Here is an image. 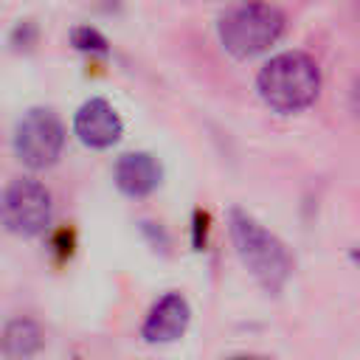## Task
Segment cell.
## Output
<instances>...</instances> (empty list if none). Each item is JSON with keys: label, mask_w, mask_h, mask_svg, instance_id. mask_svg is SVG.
I'll return each instance as SVG.
<instances>
[{"label": "cell", "mask_w": 360, "mask_h": 360, "mask_svg": "<svg viewBox=\"0 0 360 360\" xmlns=\"http://www.w3.org/2000/svg\"><path fill=\"white\" fill-rule=\"evenodd\" d=\"M256 90L262 101L276 112H301L321 93L318 62L304 51L276 53L256 76Z\"/></svg>", "instance_id": "obj_1"}, {"label": "cell", "mask_w": 360, "mask_h": 360, "mask_svg": "<svg viewBox=\"0 0 360 360\" xmlns=\"http://www.w3.org/2000/svg\"><path fill=\"white\" fill-rule=\"evenodd\" d=\"M231 239H233V248H236L239 259L245 262V267L253 273V278L267 292H278L287 284V278L292 273V256L284 248V242L276 233H270L259 219L233 208L231 211Z\"/></svg>", "instance_id": "obj_2"}, {"label": "cell", "mask_w": 360, "mask_h": 360, "mask_svg": "<svg viewBox=\"0 0 360 360\" xmlns=\"http://www.w3.org/2000/svg\"><path fill=\"white\" fill-rule=\"evenodd\" d=\"M284 14L270 3H248L225 11L217 22L222 48L236 59H250L276 45L284 34Z\"/></svg>", "instance_id": "obj_3"}, {"label": "cell", "mask_w": 360, "mask_h": 360, "mask_svg": "<svg viewBox=\"0 0 360 360\" xmlns=\"http://www.w3.org/2000/svg\"><path fill=\"white\" fill-rule=\"evenodd\" d=\"M14 155L28 169H48L59 160L65 146V127L48 107H31L14 127Z\"/></svg>", "instance_id": "obj_4"}, {"label": "cell", "mask_w": 360, "mask_h": 360, "mask_svg": "<svg viewBox=\"0 0 360 360\" xmlns=\"http://www.w3.org/2000/svg\"><path fill=\"white\" fill-rule=\"evenodd\" d=\"M51 191L28 177L11 180L0 194V225L17 236H37L51 222Z\"/></svg>", "instance_id": "obj_5"}, {"label": "cell", "mask_w": 360, "mask_h": 360, "mask_svg": "<svg viewBox=\"0 0 360 360\" xmlns=\"http://www.w3.org/2000/svg\"><path fill=\"white\" fill-rule=\"evenodd\" d=\"M73 132L90 149H110L124 132V121L107 98H87L73 115Z\"/></svg>", "instance_id": "obj_6"}, {"label": "cell", "mask_w": 360, "mask_h": 360, "mask_svg": "<svg viewBox=\"0 0 360 360\" xmlns=\"http://www.w3.org/2000/svg\"><path fill=\"white\" fill-rule=\"evenodd\" d=\"M188 321H191L188 301L180 292H166L152 304L141 326V338L146 343H174L188 329Z\"/></svg>", "instance_id": "obj_7"}, {"label": "cell", "mask_w": 360, "mask_h": 360, "mask_svg": "<svg viewBox=\"0 0 360 360\" xmlns=\"http://www.w3.org/2000/svg\"><path fill=\"white\" fill-rule=\"evenodd\" d=\"M112 177H115V186L121 194L138 200V197L152 194L160 186L163 169H160L158 158L149 152H127L118 158Z\"/></svg>", "instance_id": "obj_8"}, {"label": "cell", "mask_w": 360, "mask_h": 360, "mask_svg": "<svg viewBox=\"0 0 360 360\" xmlns=\"http://www.w3.org/2000/svg\"><path fill=\"white\" fill-rule=\"evenodd\" d=\"M42 343L45 338L34 318H11L0 329V354L6 360H31Z\"/></svg>", "instance_id": "obj_9"}, {"label": "cell", "mask_w": 360, "mask_h": 360, "mask_svg": "<svg viewBox=\"0 0 360 360\" xmlns=\"http://www.w3.org/2000/svg\"><path fill=\"white\" fill-rule=\"evenodd\" d=\"M73 45L79 51H93V53H104L107 51V39L96 28H90V25H79L73 31Z\"/></svg>", "instance_id": "obj_10"}, {"label": "cell", "mask_w": 360, "mask_h": 360, "mask_svg": "<svg viewBox=\"0 0 360 360\" xmlns=\"http://www.w3.org/2000/svg\"><path fill=\"white\" fill-rule=\"evenodd\" d=\"M37 37H39L37 25H34L31 20H25V22H20V25L11 31V45H14V48H31V45L37 42Z\"/></svg>", "instance_id": "obj_11"}, {"label": "cell", "mask_w": 360, "mask_h": 360, "mask_svg": "<svg viewBox=\"0 0 360 360\" xmlns=\"http://www.w3.org/2000/svg\"><path fill=\"white\" fill-rule=\"evenodd\" d=\"M200 233L205 242V233H208V214L205 211H194V248L197 250H200Z\"/></svg>", "instance_id": "obj_12"}, {"label": "cell", "mask_w": 360, "mask_h": 360, "mask_svg": "<svg viewBox=\"0 0 360 360\" xmlns=\"http://www.w3.org/2000/svg\"><path fill=\"white\" fill-rule=\"evenodd\" d=\"M228 360H262V357H248V354H242V357H228Z\"/></svg>", "instance_id": "obj_13"}]
</instances>
